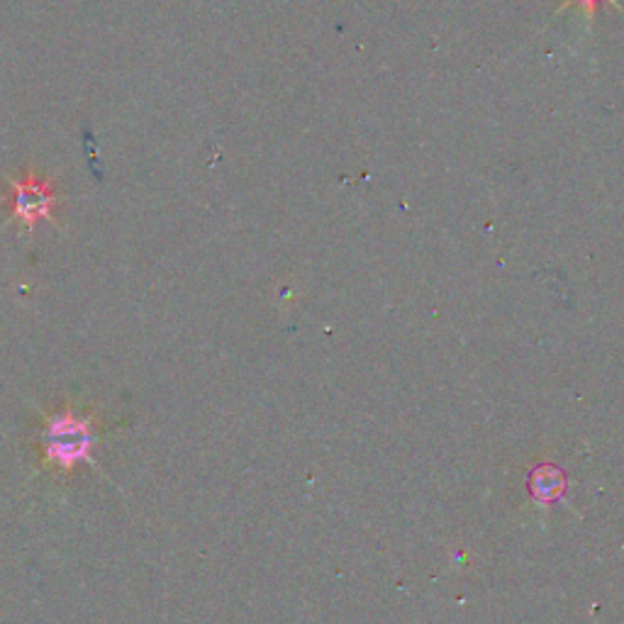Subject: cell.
<instances>
[{
	"instance_id": "1",
	"label": "cell",
	"mask_w": 624,
	"mask_h": 624,
	"mask_svg": "<svg viewBox=\"0 0 624 624\" xmlns=\"http://www.w3.org/2000/svg\"><path fill=\"white\" fill-rule=\"evenodd\" d=\"M100 442L98 420L91 412L76 410L74 403H67L61 410L41 418L39 428V466L45 471L71 476L81 464L98 468L93 459Z\"/></svg>"
},
{
	"instance_id": "2",
	"label": "cell",
	"mask_w": 624,
	"mask_h": 624,
	"mask_svg": "<svg viewBox=\"0 0 624 624\" xmlns=\"http://www.w3.org/2000/svg\"><path fill=\"white\" fill-rule=\"evenodd\" d=\"M8 201L13 207L15 220L23 223L27 230H33L39 220H51V207L57 203V195L45 179L29 173L25 179L13 181V193L8 195Z\"/></svg>"
},
{
	"instance_id": "3",
	"label": "cell",
	"mask_w": 624,
	"mask_h": 624,
	"mask_svg": "<svg viewBox=\"0 0 624 624\" xmlns=\"http://www.w3.org/2000/svg\"><path fill=\"white\" fill-rule=\"evenodd\" d=\"M596 3H598V0H568V5H584L588 13H590L592 8H596ZM608 3H615V0H608Z\"/></svg>"
}]
</instances>
